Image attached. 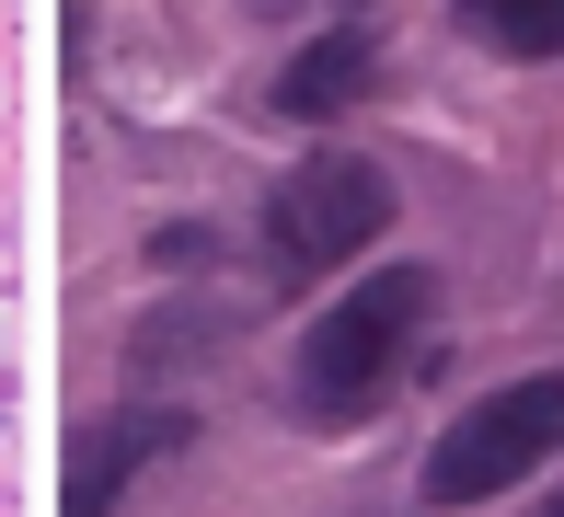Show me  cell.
<instances>
[{"mask_svg":"<svg viewBox=\"0 0 564 517\" xmlns=\"http://www.w3.org/2000/svg\"><path fill=\"white\" fill-rule=\"evenodd\" d=\"M426 322H438V276H426V265L357 276V288L300 333V414H312V426H357V414L415 369Z\"/></svg>","mask_w":564,"mask_h":517,"instance_id":"1","label":"cell"},{"mask_svg":"<svg viewBox=\"0 0 564 517\" xmlns=\"http://www.w3.org/2000/svg\"><path fill=\"white\" fill-rule=\"evenodd\" d=\"M380 230H392V173L357 162V150H312V162L265 196V253H276V276H289V288L357 265Z\"/></svg>","mask_w":564,"mask_h":517,"instance_id":"2","label":"cell"},{"mask_svg":"<svg viewBox=\"0 0 564 517\" xmlns=\"http://www.w3.org/2000/svg\"><path fill=\"white\" fill-rule=\"evenodd\" d=\"M553 449H564V369L507 380V392H484L460 426H438V449H426V506H484V495H507V483H530Z\"/></svg>","mask_w":564,"mask_h":517,"instance_id":"3","label":"cell"},{"mask_svg":"<svg viewBox=\"0 0 564 517\" xmlns=\"http://www.w3.org/2000/svg\"><path fill=\"white\" fill-rule=\"evenodd\" d=\"M369 81H380V35H369V23H335V35H312V46L289 58L276 103H289V116H346Z\"/></svg>","mask_w":564,"mask_h":517,"instance_id":"4","label":"cell"},{"mask_svg":"<svg viewBox=\"0 0 564 517\" xmlns=\"http://www.w3.org/2000/svg\"><path fill=\"white\" fill-rule=\"evenodd\" d=\"M162 449H173V414H116V426L69 460V517H105V506L127 495V472H139V460H162Z\"/></svg>","mask_w":564,"mask_h":517,"instance_id":"5","label":"cell"},{"mask_svg":"<svg viewBox=\"0 0 564 517\" xmlns=\"http://www.w3.org/2000/svg\"><path fill=\"white\" fill-rule=\"evenodd\" d=\"M460 35L507 46V58H564V0H473Z\"/></svg>","mask_w":564,"mask_h":517,"instance_id":"6","label":"cell"}]
</instances>
